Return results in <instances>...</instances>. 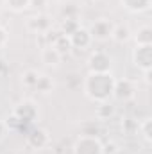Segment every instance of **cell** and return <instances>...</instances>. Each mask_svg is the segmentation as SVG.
Listing matches in <instances>:
<instances>
[{"mask_svg": "<svg viewBox=\"0 0 152 154\" xmlns=\"http://www.w3.org/2000/svg\"><path fill=\"white\" fill-rule=\"evenodd\" d=\"M61 56H65V54H68L70 50H72V41H70V38L68 36H65V34H57L56 38H54V41L50 43Z\"/></svg>", "mask_w": 152, "mask_h": 154, "instance_id": "cell-13", "label": "cell"}, {"mask_svg": "<svg viewBox=\"0 0 152 154\" xmlns=\"http://www.w3.org/2000/svg\"><path fill=\"white\" fill-rule=\"evenodd\" d=\"M63 18H77V13H79V9H77L75 4H72V2H68V4H65V7H63Z\"/></svg>", "mask_w": 152, "mask_h": 154, "instance_id": "cell-24", "label": "cell"}, {"mask_svg": "<svg viewBox=\"0 0 152 154\" xmlns=\"http://www.w3.org/2000/svg\"><path fill=\"white\" fill-rule=\"evenodd\" d=\"M38 77H39V72L34 70V68H29L22 74V84L25 88H34L36 82H38Z\"/></svg>", "mask_w": 152, "mask_h": 154, "instance_id": "cell-20", "label": "cell"}, {"mask_svg": "<svg viewBox=\"0 0 152 154\" xmlns=\"http://www.w3.org/2000/svg\"><path fill=\"white\" fill-rule=\"evenodd\" d=\"M70 41H72V48H86V47H90L91 45V36H90V31L86 29V27H79L74 34H70L68 36Z\"/></svg>", "mask_w": 152, "mask_h": 154, "instance_id": "cell-10", "label": "cell"}, {"mask_svg": "<svg viewBox=\"0 0 152 154\" xmlns=\"http://www.w3.org/2000/svg\"><path fill=\"white\" fill-rule=\"evenodd\" d=\"M131 38H132V34H131V29L129 27H125V25H114L111 39H114L116 43H125V41H129Z\"/></svg>", "mask_w": 152, "mask_h": 154, "instance_id": "cell-17", "label": "cell"}, {"mask_svg": "<svg viewBox=\"0 0 152 154\" xmlns=\"http://www.w3.org/2000/svg\"><path fill=\"white\" fill-rule=\"evenodd\" d=\"M61 54L52 47V45H45L43 48H41V61L45 63V65H48V66H57L59 63H61Z\"/></svg>", "mask_w": 152, "mask_h": 154, "instance_id": "cell-11", "label": "cell"}, {"mask_svg": "<svg viewBox=\"0 0 152 154\" xmlns=\"http://www.w3.org/2000/svg\"><path fill=\"white\" fill-rule=\"evenodd\" d=\"M99 133H100V129H99L97 120L84 124V125H82V131H81V134H84V136H99Z\"/></svg>", "mask_w": 152, "mask_h": 154, "instance_id": "cell-23", "label": "cell"}, {"mask_svg": "<svg viewBox=\"0 0 152 154\" xmlns=\"http://www.w3.org/2000/svg\"><path fill=\"white\" fill-rule=\"evenodd\" d=\"M79 27H81L79 18H63V22H61V25H59V32L65 34V36H70V34L75 32Z\"/></svg>", "mask_w": 152, "mask_h": 154, "instance_id": "cell-16", "label": "cell"}, {"mask_svg": "<svg viewBox=\"0 0 152 154\" xmlns=\"http://www.w3.org/2000/svg\"><path fill=\"white\" fill-rule=\"evenodd\" d=\"M113 115H114V108L109 104V100L108 102H99V106L95 109L97 120H108V118H111Z\"/></svg>", "mask_w": 152, "mask_h": 154, "instance_id": "cell-19", "label": "cell"}, {"mask_svg": "<svg viewBox=\"0 0 152 154\" xmlns=\"http://www.w3.org/2000/svg\"><path fill=\"white\" fill-rule=\"evenodd\" d=\"M111 56L106 50H95L88 57V68L90 72H111Z\"/></svg>", "mask_w": 152, "mask_h": 154, "instance_id": "cell-4", "label": "cell"}, {"mask_svg": "<svg viewBox=\"0 0 152 154\" xmlns=\"http://www.w3.org/2000/svg\"><path fill=\"white\" fill-rule=\"evenodd\" d=\"M29 2H31V0H5V5H7L11 11L22 13V11L29 9Z\"/></svg>", "mask_w": 152, "mask_h": 154, "instance_id": "cell-22", "label": "cell"}, {"mask_svg": "<svg viewBox=\"0 0 152 154\" xmlns=\"http://www.w3.org/2000/svg\"><path fill=\"white\" fill-rule=\"evenodd\" d=\"M138 133L141 134L143 142H145L147 145H150L152 143V118L150 116L143 118V120L138 124Z\"/></svg>", "mask_w": 152, "mask_h": 154, "instance_id": "cell-15", "label": "cell"}, {"mask_svg": "<svg viewBox=\"0 0 152 154\" xmlns=\"http://www.w3.org/2000/svg\"><path fill=\"white\" fill-rule=\"evenodd\" d=\"M74 154H104L102 142L99 136H84L81 134L74 145Z\"/></svg>", "mask_w": 152, "mask_h": 154, "instance_id": "cell-2", "label": "cell"}, {"mask_svg": "<svg viewBox=\"0 0 152 154\" xmlns=\"http://www.w3.org/2000/svg\"><path fill=\"white\" fill-rule=\"evenodd\" d=\"M113 86H114V75L111 72H90L84 82V93L88 99L93 102H108L113 97Z\"/></svg>", "mask_w": 152, "mask_h": 154, "instance_id": "cell-1", "label": "cell"}, {"mask_svg": "<svg viewBox=\"0 0 152 154\" xmlns=\"http://www.w3.org/2000/svg\"><path fill=\"white\" fill-rule=\"evenodd\" d=\"M11 131H9V127H7V124H5V120H0V142L9 134Z\"/></svg>", "mask_w": 152, "mask_h": 154, "instance_id": "cell-25", "label": "cell"}, {"mask_svg": "<svg viewBox=\"0 0 152 154\" xmlns=\"http://www.w3.org/2000/svg\"><path fill=\"white\" fill-rule=\"evenodd\" d=\"M132 61L141 72L152 70V45H136L132 50Z\"/></svg>", "mask_w": 152, "mask_h": 154, "instance_id": "cell-7", "label": "cell"}, {"mask_svg": "<svg viewBox=\"0 0 152 154\" xmlns=\"http://www.w3.org/2000/svg\"><path fill=\"white\" fill-rule=\"evenodd\" d=\"M150 74H152V70H143V79H145L147 84H150Z\"/></svg>", "mask_w": 152, "mask_h": 154, "instance_id": "cell-28", "label": "cell"}, {"mask_svg": "<svg viewBox=\"0 0 152 154\" xmlns=\"http://www.w3.org/2000/svg\"><path fill=\"white\" fill-rule=\"evenodd\" d=\"M45 4H47V0H31L29 7H43Z\"/></svg>", "mask_w": 152, "mask_h": 154, "instance_id": "cell-27", "label": "cell"}, {"mask_svg": "<svg viewBox=\"0 0 152 154\" xmlns=\"http://www.w3.org/2000/svg\"><path fill=\"white\" fill-rule=\"evenodd\" d=\"M5 43H7V31L0 25V48H4Z\"/></svg>", "mask_w": 152, "mask_h": 154, "instance_id": "cell-26", "label": "cell"}, {"mask_svg": "<svg viewBox=\"0 0 152 154\" xmlns=\"http://www.w3.org/2000/svg\"><path fill=\"white\" fill-rule=\"evenodd\" d=\"M34 90H38L39 93H50V91L54 90V81H52V77H48L47 74H39Z\"/></svg>", "mask_w": 152, "mask_h": 154, "instance_id": "cell-18", "label": "cell"}, {"mask_svg": "<svg viewBox=\"0 0 152 154\" xmlns=\"http://www.w3.org/2000/svg\"><path fill=\"white\" fill-rule=\"evenodd\" d=\"M13 115L16 116L18 120H22L23 124H31V122H34L38 118V106L32 100L25 99V100H22V102H18L14 106Z\"/></svg>", "mask_w": 152, "mask_h": 154, "instance_id": "cell-6", "label": "cell"}, {"mask_svg": "<svg viewBox=\"0 0 152 154\" xmlns=\"http://www.w3.org/2000/svg\"><path fill=\"white\" fill-rule=\"evenodd\" d=\"M136 95V84L131 79H114L113 86V97L116 100L127 102Z\"/></svg>", "mask_w": 152, "mask_h": 154, "instance_id": "cell-5", "label": "cell"}, {"mask_svg": "<svg viewBox=\"0 0 152 154\" xmlns=\"http://www.w3.org/2000/svg\"><path fill=\"white\" fill-rule=\"evenodd\" d=\"M27 29L36 34H47L52 29V18L45 13H38L27 20Z\"/></svg>", "mask_w": 152, "mask_h": 154, "instance_id": "cell-8", "label": "cell"}, {"mask_svg": "<svg viewBox=\"0 0 152 154\" xmlns=\"http://www.w3.org/2000/svg\"><path fill=\"white\" fill-rule=\"evenodd\" d=\"M50 143V134L43 127H32L27 131V145L32 149H45Z\"/></svg>", "mask_w": 152, "mask_h": 154, "instance_id": "cell-9", "label": "cell"}, {"mask_svg": "<svg viewBox=\"0 0 152 154\" xmlns=\"http://www.w3.org/2000/svg\"><path fill=\"white\" fill-rule=\"evenodd\" d=\"M138 120H134V118H131V116H127V118H123L122 120V131L125 133V134H132V133H138Z\"/></svg>", "mask_w": 152, "mask_h": 154, "instance_id": "cell-21", "label": "cell"}, {"mask_svg": "<svg viewBox=\"0 0 152 154\" xmlns=\"http://www.w3.org/2000/svg\"><path fill=\"white\" fill-rule=\"evenodd\" d=\"M122 5L131 13H143L150 7L152 0H120Z\"/></svg>", "mask_w": 152, "mask_h": 154, "instance_id": "cell-12", "label": "cell"}, {"mask_svg": "<svg viewBox=\"0 0 152 154\" xmlns=\"http://www.w3.org/2000/svg\"><path fill=\"white\" fill-rule=\"evenodd\" d=\"M134 43L136 45H152V27L141 25L134 34Z\"/></svg>", "mask_w": 152, "mask_h": 154, "instance_id": "cell-14", "label": "cell"}, {"mask_svg": "<svg viewBox=\"0 0 152 154\" xmlns=\"http://www.w3.org/2000/svg\"><path fill=\"white\" fill-rule=\"evenodd\" d=\"M113 29H114V23L108 18H99L95 20L91 25H90V36L91 39H97V41H106V39L111 38L113 34Z\"/></svg>", "mask_w": 152, "mask_h": 154, "instance_id": "cell-3", "label": "cell"}]
</instances>
